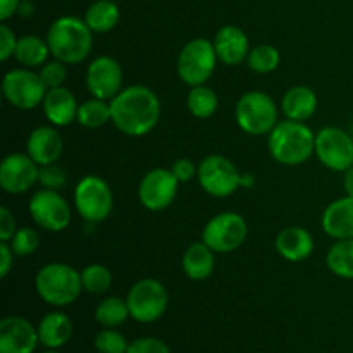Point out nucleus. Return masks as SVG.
<instances>
[{
	"mask_svg": "<svg viewBox=\"0 0 353 353\" xmlns=\"http://www.w3.org/2000/svg\"><path fill=\"white\" fill-rule=\"evenodd\" d=\"M159 119L161 100L148 86H126L110 100V123L126 137H145L157 126Z\"/></svg>",
	"mask_w": 353,
	"mask_h": 353,
	"instance_id": "1",
	"label": "nucleus"
},
{
	"mask_svg": "<svg viewBox=\"0 0 353 353\" xmlns=\"http://www.w3.org/2000/svg\"><path fill=\"white\" fill-rule=\"evenodd\" d=\"M50 55L68 65L81 64L93 48V31L85 19L62 16L50 24L47 31Z\"/></svg>",
	"mask_w": 353,
	"mask_h": 353,
	"instance_id": "2",
	"label": "nucleus"
},
{
	"mask_svg": "<svg viewBox=\"0 0 353 353\" xmlns=\"http://www.w3.org/2000/svg\"><path fill=\"white\" fill-rule=\"evenodd\" d=\"M271 157L281 165H300L316 152V133L300 121H279L268 134Z\"/></svg>",
	"mask_w": 353,
	"mask_h": 353,
	"instance_id": "3",
	"label": "nucleus"
},
{
	"mask_svg": "<svg viewBox=\"0 0 353 353\" xmlns=\"http://www.w3.org/2000/svg\"><path fill=\"white\" fill-rule=\"evenodd\" d=\"M34 290L48 305H71L83 292L81 272L62 262H50L34 276Z\"/></svg>",
	"mask_w": 353,
	"mask_h": 353,
	"instance_id": "4",
	"label": "nucleus"
},
{
	"mask_svg": "<svg viewBox=\"0 0 353 353\" xmlns=\"http://www.w3.org/2000/svg\"><path fill=\"white\" fill-rule=\"evenodd\" d=\"M278 105L265 92L252 90L243 93L234 107V119L241 131L252 137L269 134L278 121Z\"/></svg>",
	"mask_w": 353,
	"mask_h": 353,
	"instance_id": "5",
	"label": "nucleus"
},
{
	"mask_svg": "<svg viewBox=\"0 0 353 353\" xmlns=\"http://www.w3.org/2000/svg\"><path fill=\"white\" fill-rule=\"evenodd\" d=\"M217 54L212 41L207 38H193L181 48L176 62V71L185 85H205L217 65Z\"/></svg>",
	"mask_w": 353,
	"mask_h": 353,
	"instance_id": "6",
	"label": "nucleus"
},
{
	"mask_svg": "<svg viewBox=\"0 0 353 353\" xmlns=\"http://www.w3.org/2000/svg\"><path fill=\"white\" fill-rule=\"evenodd\" d=\"M74 207L85 223H103L114 209V195L109 183L95 174L79 179L74 188Z\"/></svg>",
	"mask_w": 353,
	"mask_h": 353,
	"instance_id": "7",
	"label": "nucleus"
},
{
	"mask_svg": "<svg viewBox=\"0 0 353 353\" xmlns=\"http://www.w3.org/2000/svg\"><path fill=\"white\" fill-rule=\"evenodd\" d=\"M126 303L131 319L140 324H152L168 310L169 293L159 279L145 278L131 286Z\"/></svg>",
	"mask_w": 353,
	"mask_h": 353,
	"instance_id": "8",
	"label": "nucleus"
},
{
	"mask_svg": "<svg viewBox=\"0 0 353 353\" xmlns=\"http://www.w3.org/2000/svg\"><path fill=\"white\" fill-rule=\"evenodd\" d=\"M48 88L40 72L33 69L16 68L6 72L2 79V93L7 103L19 110H33L43 103Z\"/></svg>",
	"mask_w": 353,
	"mask_h": 353,
	"instance_id": "9",
	"label": "nucleus"
},
{
	"mask_svg": "<svg viewBox=\"0 0 353 353\" xmlns=\"http://www.w3.org/2000/svg\"><path fill=\"white\" fill-rule=\"evenodd\" d=\"M196 179L207 195L214 199H228L241 188V172L224 155H207L200 161Z\"/></svg>",
	"mask_w": 353,
	"mask_h": 353,
	"instance_id": "10",
	"label": "nucleus"
},
{
	"mask_svg": "<svg viewBox=\"0 0 353 353\" xmlns=\"http://www.w3.org/2000/svg\"><path fill=\"white\" fill-rule=\"evenodd\" d=\"M248 224L238 212H221L207 221L202 231V241L216 254H231L245 243Z\"/></svg>",
	"mask_w": 353,
	"mask_h": 353,
	"instance_id": "11",
	"label": "nucleus"
},
{
	"mask_svg": "<svg viewBox=\"0 0 353 353\" xmlns=\"http://www.w3.org/2000/svg\"><path fill=\"white\" fill-rule=\"evenodd\" d=\"M28 212L38 228L50 233H61L71 224V207L57 190H37L28 203Z\"/></svg>",
	"mask_w": 353,
	"mask_h": 353,
	"instance_id": "12",
	"label": "nucleus"
},
{
	"mask_svg": "<svg viewBox=\"0 0 353 353\" xmlns=\"http://www.w3.org/2000/svg\"><path fill=\"white\" fill-rule=\"evenodd\" d=\"M314 155L324 168L345 172L353 165V137L336 126H326L316 133Z\"/></svg>",
	"mask_w": 353,
	"mask_h": 353,
	"instance_id": "13",
	"label": "nucleus"
},
{
	"mask_svg": "<svg viewBox=\"0 0 353 353\" xmlns=\"http://www.w3.org/2000/svg\"><path fill=\"white\" fill-rule=\"evenodd\" d=\"M179 185L181 183L176 179L171 169H150L138 185V199L147 210L161 212L174 202Z\"/></svg>",
	"mask_w": 353,
	"mask_h": 353,
	"instance_id": "14",
	"label": "nucleus"
},
{
	"mask_svg": "<svg viewBox=\"0 0 353 353\" xmlns=\"http://www.w3.org/2000/svg\"><path fill=\"white\" fill-rule=\"evenodd\" d=\"M85 81L90 95L110 102L123 90V68L110 55H100L90 62Z\"/></svg>",
	"mask_w": 353,
	"mask_h": 353,
	"instance_id": "15",
	"label": "nucleus"
},
{
	"mask_svg": "<svg viewBox=\"0 0 353 353\" xmlns=\"http://www.w3.org/2000/svg\"><path fill=\"white\" fill-rule=\"evenodd\" d=\"M40 165L26 154L14 152L0 164V186L9 195H23L38 183Z\"/></svg>",
	"mask_w": 353,
	"mask_h": 353,
	"instance_id": "16",
	"label": "nucleus"
},
{
	"mask_svg": "<svg viewBox=\"0 0 353 353\" xmlns=\"http://www.w3.org/2000/svg\"><path fill=\"white\" fill-rule=\"evenodd\" d=\"M40 338L26 317L7 316L0 321V353H33Z\"/></svg>",
	"mask_w": 353,
	"mask_h": 353,
	"instance_id": "17",
	"label": "nucleus"
},
{
	"mask_svg": "<svg viewBox=\"0 0 353 353\" xmlns=\"http://www.w3.org/2000/svg\"><path fill=\"white\" fill-rule=\"evenodd\" d=\"M212 43L217 59L226 65H238L241 62H247L252 50L247 33L234 24H226L217 30Z\"/></svg>",
	"mask_w": 353,
	"mask_h": 353,
	"instance_id": "18",
	"label": "nucleus"
},
{
	"mask_svg": "<svg viewBox=\"0 0 353 353\" xmlns=\"http://www.w3.org/2000/svg\"><path fill=\"white\" fill-rule=\"evenodd\" d=\"M64 141L55 126H38L26 140V154L38 165L54 164L61 159Z\"/></svg>",
	"mask_w": 353,
	"mask_h": 353,
	"instance_id": "19",
	"label": "nucleus"
},
{
	"mask_svg": "<svg viewBox=\"0 0 353 353\" xmlns=\"http://www.w3.org/2000/svg\"><path fill=\"white\" fill-rule=\"evenodd\" d=\"M78 107L76 97L65 86L48 88L41 109L48 123L55 128H65L78 119Z\"/></svg>",
	"mask_w": 353,
	"mask_h": 353,
	"instance_id": "20",
	"label": "nucleus"
},
{
	"mask_svg": "<svg viewBox=\"0 0 353 353\" xmlns=\"http://www.w3.org/2000/svg\"><path fill=\"white\" fill-rule=\"evenodd\" d=\"M323 231L333 240L353 238V196L345 195L324 209L321 217Z\"/></svg>",
	"mask_w": 353,
	"mask_h": 353,
	"instance_id": "21",
	"label": "nucleus"
},
{
	"mask_svg": "<svg viewBox=\"0 0 353 353\" xmlns=\"http://www.w3.org/2000/svg\"><path fill=\"white\" fill-rule=\"evenodd\" d=\"M276 252L288 262H303L312 255L314 238L305 228L288 226L281 230L274 241Z\"/></svg>",
	"mask_w": 353,
	"mask_h": 353,
	"instance_id": "22",
	"label": "nucleus"
},
{
	"mask_svg": "<svg viewBox=\"0 0 353 353\" xmlns=\"http://www.w3.org/2000/svg\"><path fill=\"white\" fill-rule=\"evenodd\" d=\"M317 95L312 88L305 85L292 86L281 99V110L286 119L303 121L310 119L317 110Z\"/></svg>",
	"mask_w": 353,
	"mask_h": 353,
	"instance_id": "23",
	"label": "nucleus"
},
{
	"mask_svg": "<svg viewBox=\"0 0 353 353\" xmlns=\"http://www.w3.org/2000/svg\"><path fill=\"white\" fill-rule=\"evenodd\" d=\"M216 252L209 247V245L200 241H193L183 254V271L188 276L192 281H203V279L210 278L216 268Z\"/></svg>",
	"mask_w": 353,
	"mask_h": 353,
	"instance_id": "24",
	"label": "nucleus"
},
{
	"mask_svg": "<svg viewBox=\"0 0 353 353\" xmlns=\"http://www.w3.org/2000/svg\"><path fill=\"white\" fill-rule=\"evenodd\" d=\"M38 338L45 348L57 350L72 336V321L64 312H48L38 324Z\"/></svg>",
	"mask_w": 353,
	"mask_h": 353,
	"instance_id": "25",
	"label": "nucleus"
},
{
	"mask_svg": "<svg viewBox=\"0 0 353 353\" xmlns=\"http://www.w3.org/2000/svg\"><path fill=\"white\" fill-rule=\"evenodd\" d=\"M85 23L97 34L109 33L117 26L121 19V10L112 0H95L85 12Z\"/></svg>",
	"mask_w": 353,
	"mask_h": 353,
	"instance_id": "26",
	"label": "nucleus"
},
{
	"mask_svg": "<svg viewBox=\"0 0 353 353\" xmlns=\"http://www.w3.org/2000/svg\"><path fill=\"white\" fill-rule=\"evenodd\" d=\"M50 55L47 40H41L37 34H24L17 40L14 59L21 64V68L34 69L41 68Z\"/></svg>",
	"mask_w": 353,
	"mask_h": 353,
	"instance_id": "27",
	"label": "nucleus"
},
{
	"mask_svg": "<svg viewBox=\"0 0 353 353\" xmlns=\"http://www.w3.org/2000/svg\"><path fill=\"white\" fill-rule=\"evenodd\" d=\"M326 265L336 278L353 279V238L336 240L327 250Z\"/></svg>",
	"mask_w": 353,
	"mask_h": 353,
	"instance_id": "28",
	"label": "nucleus"
},
{
	"mask_svg": "<svg viewBox=\"0 0 353 353\" xmlns=\"http://www.w3.org/2000/svg\"><path fill=\"white\" fill-rule=\"evenodd\" d=\"M186 107L196 119H209L219 107V97L207 85L192 86L188 97H186Z\"/></svg>",
	"mask_w": 353,
	"mask_h": 353,
	"instance_id": "29",
	"label": "nucleus"
},
{
	"mask_svg": "<svg viewBox=\"0 0 353 353\" xmlns=\"http://www.w3.org/2000/svg\"><path fill=\"white\" fill-rule=\"evenodd\" d=\"M130 317L126 300L119 296H105L95 309V321L102 327H119Z\"/></svg>",
	"mask_w": 353,
	"mask_h": 353,
	"instance_id": "30",
	"label": "nucleus"
},
{
	"mask_svg": "<svg viewBox=\"0 0 353 353\" xmlns=\"http://www.w3.org/2000/svg\"><path fill=\"white\" fill-rule=\"evenodd\" d=\"M76 121L88 130H99V128L105 126L110 121V102L92 97L86 102L79 103Z\"/></svg>",
	"mask_w": 353,
	"mask_h": 353,
	"instance_id": "31",
	"label": "nucleus"
},
{
	"mask_svg": "<svg viewBox=\"0 0 353 353\" xmlns=\"http://www.w3.org/2000/svg\"><path fill=\"white\" fill-rule=\"evenodd\" d=\"M281 62V54L274 45H257L247 57V65L257 74H269L276 71Z\"/></svg>",
	"mask_w": 353,
	"mask_h": 353,
	"instance_id": "32",
	"label": "nucleus"
},
{
	"mask_svg": "<svg viewBox=\"0 0 353 353\" xmlns=\"http://www.w3.org/2000/svg\"><path fill=\"white\" fill-rule=\"evenodd\" d=\"M79 272H81L83 290L92 293V295L107 293L110 290V286H112V272L105 265L90 264Z\"/></svg>",
	"mask_w": 353,
	"mask_h": 353,
	"instance_id": "33",
	"label": "nucleus"
},
{
	"mask_svg": "<svg viewBox=\"0 0 353 353\" xmlns=\"http://www.w3.org/2000/svg\"><path fill=\"white\" fill-rule=\"evenodd\" d=\"M93 345L99 353H126L130 347L124 334L119 333L116 327H103L102 331H99Z\"/></svg>",
	"mask_w": 353,
	"mask_h": 353,
	"instance_id": "34",
	"label": "nucleus"
},
{
	"mask_svg": "<svg viewBox=\"0 0 353 353\" xmlns=\"http://www.w3.org/2000/svg\"><path fill=\"white\" fill-rule=\"evenodd\" d=\"M9 245L16 257H28V255L34 254L40 247V234L33 228H21L14 234L12 240L9 241Z\"/></svg>",
	"mask_w": 353,
	"mask_h": 353,
	"instance_id": "35",
	"label": "nucleus"
},
{
	"mask_svg": "<svg viewBox=\"0 0 353 353\" xmlns=\"http://www.w3.org/2000/svg\"><path fill=\"white\" fill-rule=\"evenodd\" d=\"M65 183H68V174H65L64 169L54 162V164L40 165V172H38V185L41 188L48 190H61L64 188Z\"/></svg>",
	"mask_w": 353,
	"mask_h": 353,
	"instance_id": "36",
	"label": "nucleus"
},
{
	"mask_svg": "<svg viewBox=\"0 0 353 353\" xmlns=\"http://www.w3.org/2000/svg\"><path fill=\"white\" fill-rule=\"evenodd\" d=\"M38 72L47 88H57V86H64L65 79H68V64L54 59L50 62H45Z\"/></svg>",
	"mask_w": 353,
	"mask_h": 353,
	"instance_id": "37",
	"label": "nucleus"
},
{
	"mask_svg": "<svg viewBox=\"0 0 353 353\" xmlns=\"http://www.w3.org/2000/svg\"><path fill=\"white\" fill-rule=\"evenodd\" d=\"M126 353H171V350L165 345V341L148 336L131 341Z\"/></svg>",
	"mask_w": 353,
	"mask_h": 353,
	"instance_id": "38",
	"label": "nucleus"
},
{
	"mask_svg": "<svg viewBox=\"0 0 353 353\" xmlns=\"http://www.w3.org/2000/svg\"><path fill=\"white\" fill-rule=\"evenodd\" d=\"M17 40L12 28H9L7 24H0V61H9L10 57H14V52H16Z\"/></svg>",
	"mask_w": 353,
	"mask_h": 353,
	"instance_id": "39",
	"label": "nucleus"
},
{
	"mask_svg": "<svg viewBox=\"0 0 353 353\" xmlns=\"http://www.w3.org/2000/svg\"><path fill=\"white\" fill-rule=\"evenodd\" d=\"M171 171L179 183H188L195 178L199 168H196V165L193 164L190 159L181 157V159H176L174 164H172V168H171Z\"/></svg>",
	"mask_w": 353,
	"mask_h": 353,
	"instance_id": "40",
	"label": "nucleus"
},
{
	"mask_svg": "<svg viewBox=\"0 0 353 353\" xmlns=\"http://www.w3.org/2000/svg\"><path fill=\"white\" fill-rule=\"evenodd\" d=\"M17 233V224L14 214L7 207H0V241L9 243Z\"/></svg>",
	"mask_w": 353,
	"mask_h": 353,
	"instance_id": "41",
	"label": "nucleus"
},
{
	"mask_svg": "<svg viewBox=\"0 0 353 353\" xmlns=\"http://www.w3.org/2000/svg\"><path fill=\"white\" fill-rule=\"evenodd\" d=\"M14 250L7 241H0V278L6 279L9 276L10 269L14 268Z\"/></svg>",
	"mask_w": 353,
	"mask_h": 353,
	"instance_id": "42",
	"label": "nucleus"
},
{
	"mask_svg": "<svg viewBox=\"0 0 353 353\" xmlns=\"http://www.w3.org/2000/svg\"><path fill=\"white\" fill-rule=\"evenodd\" d=\"M21 0H0V21L6 23L7 19L14 17L19 10Z\"/></svg>",
	"mask_w": 353,
	"mask_h": 353,
	"instance_id": "43",
	"label": "nucleus"
},
{
	"mask_svg": "<svg viewBox=\"0 0 353 353\" xmlns=\"http://www.w3.org/2000/svg\"><path fill=\"white\" fill-rule=\"evenodd\" d=\"M343 188L347 195L353 196V165L343 172Z\"/></svg>",
	"mask_w": 353,
	"mask_h": 353,
	"instance_id": "44",
	"label": "nucleus"
},
{
	"mask_svg": "<svg viewBox=\"0 0 353 353\" xmlns=\"http://www.w3.org/2000/svg\"><path fill=\"white\" fill-rule=\"evenodd\" d=\"M33 14V3L30 0H21L19 10H17V16L21 17H30Z\"/></svg>",
	"mask_w": 353,
	"mask_h": 353,
	"instance_id": "45",
	"label": "nucleus"
},
{
	"mask_svg": "<svg viewBox=\"0 0 353 353\" xmlns=\"http://www.w3.org/2000/svg\"><path fill=\"white\" fill-rule=\"evenodd\" d=\"M255 185V178L252 172H241V188H252Z\"/></svg>",
	"mask_w": 353,
	"mask_h": 353,
	"instance_id": "46",
	"label": "nucleus"
},
{
	"mask_svg": "<svg viewBox=\"0 0 353 353\" xmlns=\"http://www.w3.org/2000/svg\"><path fill=\"white\" fill-rule=\"evenodd\" d=\"M43 353H59V352L57 350H50V348H48V350L43 352Z\"/></svg>",
	"mask_w": 353,
	"mask_h": 353,
	"instance_id": "47",
	"label": "nucleus"
},
{
	"mask_svg": "<svg viewBox=\"0 0 353 353\" xmlns=\"http://www.w3.org/2000/svg\"><path fill=\"white\" fill-rule=\"evenodd\" d=\"M350 133H352V137H353V124H352V131H350Z\"/></svg>",
	"mask_w": 353,
	"mask_h": 353,
	"instance_id": "48",
	"label": "nucleus"
}]
</instances>
